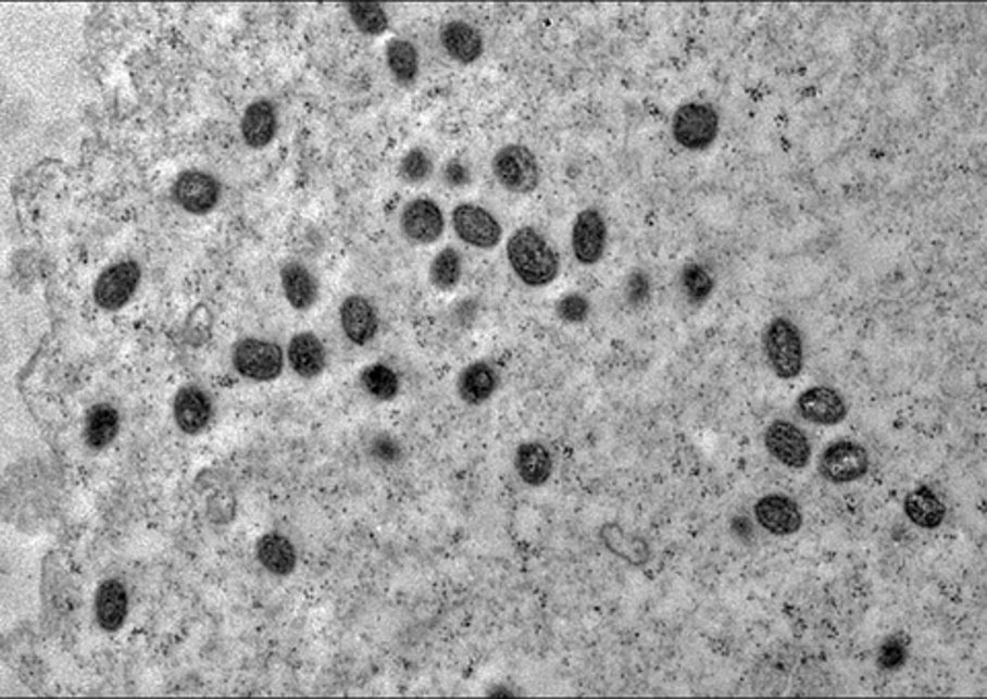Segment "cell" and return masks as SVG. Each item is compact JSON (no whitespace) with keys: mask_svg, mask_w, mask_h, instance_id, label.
<instances>
[{"mask_svg":"<svg viewBox=\"0 0 987 699\" xmlns=\"http://www.w3.org/2000/svg\"><path fill=\"white\" fill-rule=\"evenodd\" d=\"M362 387L377 401H391L399 396L398 373L387 364H368L361 375Z\"/></svg>","mask_w":987,"mask_h":699,"instance_id":"31","label":"cell"},{"mask_svg":"<svg viewBox=\"0 0 987 699\" xmlns=\"http://www.w3.org/2000/svg\"><path fill=\"white\" fill-rule=\"evenodd\" d=\"M442 179L451 186V188H465L470 186L472 182V173L467 170V165L459 159H453L447 163V167L442 170Z\"/></svg>","mask_w":987,"mask_h":699,"instance_id":"38","label":"cell"},{"mask_svg":"<svg viewBox=\"0 0 987 699\" xmlns=\"http://www.w3.org/2000/svg\"><path fill=\"white\" fill-rule=\"evenodd\" d=\"M555 309H558L560 320L569 323L587 322V317L590 315L589 299L580 292H570L566 297H562Z\"/></svg>","mask_w":987,"mask_h":699,"instance_id":"35","label":"cell"},{"mask_svg":"<svg viewBox=\"0 0 987 699\" xmlns=\"http://www.w3.org/2000/svg\"><path fill=\"white\" fill-rule=\"evenodd\" d=\"M399 223L405 239L420 246L435 244L445 233V214L430 198H416L408 202L401 212Z\"/></svg>","mask_w":987,"mask_h":699,"instance_id":"13","label":"cell"},{"mask_svg":"<svg viewBox=\"0 0 987 699\" xmlns=\"http://www.w3.org/2000/svg\"><path fill=\"white\" fill-rule=\"evenodd\" d=\"M463 274V258L455 247H445L438 251L428 267V278L437 290H453Z\"/></svg>","mask_w":987,"mask_h":699,"instance_id":"30","label":"cell"},{"mask_svg":"<svg viewBox=\"0 0 987 699\" xmlns=\"http://www.w3.org/2000/svg\"><path fill=\"white\" fill-rule=\"evenodd\" d=\"M626 292L632 303L645 301L646 295H648V280H646L645 274H634L627 280Z\"/></svg>","mask_w":987,"mask_h":699,"instance_id":"39","label":"cell"},{"mask_svg":"<svg viewBox=\"0 0 987 699\" xmlns=\"http://www.w3.org/2000/svg\"><path fill=\"white\" fill-rule=\"evenodd\" d=\"M280 286H283L286 301L297 311L311 309L320 297L317 278L301 262H286L280 267Z\"/></svg>","mask_w":987,"mask_h":699,"instance_id":"24","label":"cell"},{"mask_svg":"<svg viewBox=\"0 0 987 699\" xmlns=\"http://www.w3.org/2000/svg\"><path fill=\"white\" fill-rule=\"evenodd\" d=\"M385 58L389 73L398 80L399 85L410 87L416 83L420 73V57L416 46L408 39H391L385 48Z\"/></svg>","mask_w":987,"mask_h":699,"instance_id":"29","label":"cell"},{"mask_svg":"<svg viewBox=\"0 0 987 699\" xmlns=\"http://www.w3.org/2000/svg\"><path fill=\"white\" fill-rule=\"evenodd\" d=\"M340 325L343 336L354 346H366L379 334L377 309L366 297L350 295L340 304Z\"/></svg>","mask_w":987,"mask_h":699,"instance_id":"18","label":"cell"},{"mask_svg":"<svg viewBox=\"0 0 987 699\" xmlns=\"http://www.w3.org/2000/svg\"><path fill=\"white\" fill-rule=\"evenodd\" d=\"M440 43L461 64H474L484 54V38L467 21H449L440 27Z\"/></svg>","mask_w":987,"mask_h":699,"instance_id":"23","label":"cell"},{"mask_svg":"<svg viewBox=\"0 0 987 699\" xmlns=\"http://www.w3.org/2000/svg\"><path fill=\"white\" fill-rule=\"evenodd\" d=\"M671 133L685 151L700 152L710 149L721 133L719 112L702 101L684 103L671 124Z\"/></svg>","mask_w":987,"mask_h":699,"instance_id":"3","label":"cell"},{"mask_svg":"<svg viewBox=\"0 0 987 699\" xmlns=\"http://www.w3.org/2000/svg\"><path fill=\"white\" fill-rule=\"evenodd\" d=\"M798 414L816 426H837L848 416V405L836 389L816 385L802 391L797 399Z\"/></svg>","mask_w":987,"mask_h":699,"instance_id":"16","label":"cell"},{"mask_svg":"<svg viewBox=\"0 0 987 699\" xmlns=\"http://www.w3.org/2000/svg\"><path fill=\"white\" fill-rule=\"evenodd\" d=\"M903 512L920 529H938L947 519V504L928 486H920L908 494Z\"/></svg>","mask_w":987,"mask_h":699,"instance_id":"27","label":"cell"},{"mask_svg":"<svg viewBox=\"0 0 987 699\" xmlns=\"http://www.w3.org/2000/svg\"><path fill=\"white\" fill-rule=\"evenodd\" d=\"M601 541L605 544L609 551H613L617 558L626 560L632 566H645L650 560V548L645 539L632 531L622 529L615 523H609L601 527Z\"/></svg>","mask_w":987,"mask_h":699,"instance_id":"28","label":"cell"},{"mask_svg":"<svg viewBox=\"0 0 987 699\" xmlns=\"http://www.w3.org/2000/svg\"><path fill=\"white\" fill-rule=\"evenodd\" d=\"M765 449L778 463L790 470H804L811 463V440L797 424L776 420L765 430Z\"/></svg>","mask_w":987,"mask_h":699,"instance_id":"9","label":"cell"},{"mask_svg":"<svg viewBox=\"0 0 987 699\" xmlns=\"http://www.w3.org/2000/svg\"><path fill=\"white\" fill-rule=\"evenodd\" d=\"M212 414V399L198 385L182 387L173 399V417L184 435H200L209 426Z\"/></svg>","mask_w":987,"mask_h":699,"instance_id":"17","label":"cell"},{"mask_svg":"<svg viewBox=\"0 0 987 699\" xmlns=\"http://www.w3.org/2000/svg\"><path fill=\"white\" fill-rule=\"evenodd\" d=\"M93 613L99 629L105 634L120 632L130 613V595L120 578H105L97 586Z\"/></svg>","mask_w":987,"mask_h":699,"instance_id":"15","label":"cell"},{"mask_svg":"<svg viewBox=\"0 0 987 699\" xmlns=\"http://www.w3.org/2000/svg\"><path fill=\"white\" fill-rule=\"evenodd\" d=\"M507 260L514 276L529 288H544L560 274V258L555 249L535 227L514 230L507 244Z\"/></svg>","mask_w":987,"mask_h":699,"instance_id":"1","label":"cell"},{"mask_svg":"<svg viewBox=\"0 0 987 699\" xmlns=\"http://www.w3.org/2000/svg\"><path fill=\"white\" fill-rule=\"evenodd\" d=\"M765 360L776 377L790 380L802 373L804 346L797 325L786 317H774L763 332Z\"/></svg>","mask_w":987,"mask_h":699,"instance_id":"2","label":"cell"},{"mask_svg":"<svg viewBox=\"0 0 987 699\" xmlns=\"http://www.w3.org/2000/svg\"><path fill=\"white\" fill-rule=\"evenodd\" d=\"M457 237L475 249H494L502 241V225L490 210L477 204H459L453 210Z\"/></svg>","mask_w":987,"mask_h":699,"instance_id":"10","label":"cell"},{"mask_svg":"<svg viewBox=\"0 0 987 699\" xmlns=\"http://www.w3.org/2000/svg\"><path fill=\"white\" fill-rule=\"evenodd\" d=\"M288 364L301 378H317L327 366L323 341L313 332H301L288 344Z\"/></svg>","mask_w":987,"mask_h":699,"instance_id":"22","label":"cell"},{"mask_svg":"<svg viewBox=\"0 0 987 699\" xmlns=\"http://www.w3.org/2000/svg\"><path fill=\"white\" fill-rule=\"evenodd\" d=\"M371 454L380 461V463H396L401 454L398 442L391 436H375L371 442Z\"/></svg>","mask_w":987,"mask_h":699,"instance_id":"37","label":"cell"},{"mask_svg":"<svg viewBox=\"0 0 987 699\" xmlns=\"http://www.w3.org/2000/svg\"><path fill=\"white\" fill-rule=\"evenodd\" d=\"M608 247V225L597 209H587L576 214L572 225V253L576 262L595 265L601 262Z\"/></svg>","mask_w":987,"mask_h":699,"instance_id":"11","label":"cell"},{"mask_svg":"<svg viewBox=\"0 0 987 699\" xmlns=\"http://www.w3.org/2000/svg\"><path fill=\"white\" fill-rule=\"evenodd\" d=\"M120 433V412L110 403H96L83 420V440L91 451L108 449Z\"/></svg>","mask_w":987,"mask_h":699,"instance_id":"26","label":"cell"},{"mask_svg":"<svg viewBox=\"0 0 987 699\" xmlns=\"http://www.w3.org/2000/svg\"><path fill=\"white\" fill-rule=\"evenodd\" d=\"M498 371L486 360H475L467 364L457 378V394L461 401L470 405H482L492 399L498 389Z\"/></svg>","mask_w":987,"mask_h":699,"instance_id":"20","label":"cell"},{"mask_svg":"<svg viewBox=\"0 0 987 699\" xmlns=\"http://www.w3.org/2000/svg\"><path fill=\"white\" fill-rule=\"evenodd\" d=\"M142 280V270L138 262L124 260L105 267L93 286V299L103 311H120L133 301Z\"/></svg>","mask_w":987,"mask_h":699,"instance_id":"8","label":"cell"},{"mask_svg":"<svg viewBox=\"0 0 987 699\" xmlns=\"http://www.w3.org/2000/svg\"><path fill=\"white\" fill-rule=\"evenodd\" d=\"M755 521L761 529L786 537L795 535L802 527V511L797 500L786 494H765L753 507Z\"/></svg>","mask_w":987,"mask_h":699,"instance_id":"14","label":"cell"},{"mask_svg":"<svg viewBox=\"0 0 987 699\" xmlns=\"http://www.w3.org/2000/svg\"><path fill=\"white\" fill-rule=\"evenodd\" d=\"M41 606H43V627L58 629L73 617L75 588L64 572L62 562L57 556L43 560V581H41Z\"/></svg>","mask_w":987,"mask_h":699,"instance_id":"4","label":"cell"},{"mask_svg":"<svg viewBox=\"0 0 987 699\" xmlns=\"http://www.w3.org/2000/svg\"><path fill=\"white\" fill-rule=\"evenodd\" d=\"M233 366L243 378L270 383L283 375L285 352L274 341L246 338L233 348Z\"/></svg>","mask_w":987,"mask_h":699,"instance_id":"5","label":"cell"},{"mask_svg":"<svg viewBox=\"0 0 987 699\" xmlns=\"http://www.w3.org/2000/svg\"><path fill=\"white\" fill-rule=\"evenodd\" d=\"M514 470L519 473L523 484H527L532 488L546 486L553 473V457H551L550 449L535 440L519 445V449L514 453Z\"/></svg>","mask_w":987,"mask_h":699,"instance_id":"25","label":"cell"},{"mask_svg":"<svg viewBox=\"0 0 987 699\" xmlns=\"http://www.w3.org/2000/svg\"><path fill=\"white\" fill-rule=\"evenodd\" d=\"M905 659H908V648L897 638L887 640L878 650V664H880V669H887V671L899 669Z\"/></svg>","mask_w":987,"mask_h":699,"instance_id":"36","label":"cell"},{"mask_svg":"<svg viewBox=\"0 0 987 699\" xmlns=\"http://www.w3.org/2000/svg\"><path fill=\"white\" fill-rule=\"evenodd\" d=\"M433 175V159L424 149H412L405 152L399 163V177L405 184H424Z\"/></svg>","mask_w":987,"mask_h":699,"instance_id":"34","label":"cell"},{"mask_svg":"<svg viewBox=\"0 0 987 699\" xmlns=\"http://www.w3.org/2000/svg\"><path fill=\"white\" fill-rule=\"evenodd\" d=\"M348 15L357 29L364 36L377 38L380 34L387 32L389 27V17L380 4H371V2H352L348 7Z\"/></svg>","mask_w":987,"mask_h":699,"instance_id":"32","label":"cell"},{"mask_svg":"<svg viewBox=\"0 0 987 699\" xmlns=\"http://www.w3.org/2000/svg\"><path fill=\"white\" fill-rule=\"evenodd\" d=\"M869 470H871L869 451L854 440H836L827 445V449L819 459L821 475L837 486L862 479Z\"/></svg>","mask_w":987,"mask_h":699,"instance_id":"7","label":"cell"},{"mask_svg":"<svg viewBox=\"0 0 987 699\" xmlns=\"http://www.w3.org/2000/svg\"><path fill=\"white\" fill-rule=\"evenodd\" d=\"M278 133V114L270 99L251 101L241 117V136L249 149H264Z\"/></svg>","mask_w":987,"mask_h":699,"instance_id":"19","label":"cell"},{"mask_svg":"<svg viewBox=\"0 0 987 699\" xmlns=\"http://www.w3.org/2000/svg\"><path fill=\"white\" fill-rule=\"evenodd\" d=\"M255 558H258L260 566L270 572L272 576H278V578L290 576L297 570V564H299V556H297L295 544L285 535H280V533L262 535L258 539V544H255Z\"/></svg>","mask_w":987,"mask_h":699,"instance_id":"21","label":"cell"},{"mask_svg":"<svg viewBox=\"0 0 987 699\" xmlns=\"http://www.w3.org/2000/svg\"><path fill=\"white\" fill-rule=\"evenodd\" d=\"M494 177L513 194H532L541 182V170L527 147L507 145L494 154Z\"/></svg>","mask_w":987,"mask_h":699,"instance_id":"6","label":"cell"},{"mask_svg":"<svg viewBox=\"0 0 987 699\" xmlns=\"http://www.w3.org/2000/svg\"><path fill=\"white\" fill-rule=\"evenodd\" d=\"M682 288L691 303H703L714 290V278L702 264H687L682 272Z\"/></svg>","mask_w":987,"mask_h":699,"instance_id":"33","label":"cell"},{"mask_svg":"<svg viewBox=\"0 0 987 699\" xmlns=\"http://www.w3.org/2000/svg\"><path fill=\"white\" fill-rule=\"evenodd\" d=\"M218 198L221 184L207 171H184L173 184V200L190 214H209L218 204Z\"/></svg>","mask_w":987,"mask_h":699,"instance_id":"12","label":"cell"}]
</instances>
